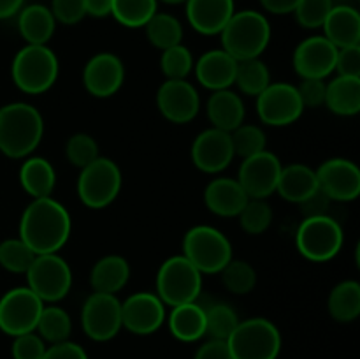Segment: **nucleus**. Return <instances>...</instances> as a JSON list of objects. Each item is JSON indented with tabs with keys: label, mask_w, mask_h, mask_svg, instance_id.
<instances>
[{
	"label": "nucleus",
	"mask_w": 360,
	"mask_h": 359,
	"mask_svg": "<svg viewBox=\"0 0 360 359\" xmlns=\"http://www.w3.org/2000/svg\"><path fill=\"white\" fill-rule=\"evenodd\" d=\"M72 231L70 213L53 197L34 199L20 220V236L35 256L58 253L69 241Z\"/></svg>",
	"instance_id": "1"
},
{
	"label": "nucleus",
	"mask_w": 360,
	"mask_h": 359,
	"mask_svg": "<svg viewBox=\"0 0 360 359\" xmlns=\"http://www.w3.org/2000/svg\"><path fill=\"white\" fill-rule=\"evenodd\" d=\"M44 136V120L27 102H11L0 108V151L9 158H27Z\"/></svg>",
	"instance_id": "2"
},
{
	"label": "nucleus",
	"mask_w": 360,
	"mask_h": 359,
	"mask_svg": "<svg viewBox=\"0 0 360 359\" xmlns=\"http://www.w3.org/2000/svg\"><path fill=\"white\" fill-rule=\"evenodd\" d=\"M221 49L238 62L260 58L271 41V25L262 13L253 9L239 11L220 32Z\"/></svg>",
	"instance_id": "3"
},
{
	"label": "nucleus",
	"mask_w": 360,
	"mask_h": 359,
	"mask_svg": "<svg viewBox=\"0 0 360 359\" xmlns=\"http://www.w3.org/2000/svg\"><path fill=\"white\" fill-rule=\"evenodd\" d=\"M60 63L48 44H27L16 53L11 65L13 81L23 94L39 95L56 83Z\"/></svg>",
	"instance_id": "4"
},
{
	"label": "nucleus",
	"mask_w": 360,
	"mask_h": 359,
	"mask_svg": "<svg viewBox=\"0 0 360 359\" xmlns=\"http://www.w3.org/2000/svg\"><path fill=\"white\" fill-rule=\"evenodd\" d=\"M157 292L165 306L195 303L202 291V273L185 256H172L160 264L157 273Z\"/></svg>",
	"instance_id": "5"
},
{
	"label": "nucleus",
	"mask_w": 360,
	"mask_h": 359,
	"mask_svg": "<svg viewBox=\"0 0 360 359\" xmlns=\"http://www.w3.org/2000/svg\"><path fill=\"white\" fill-rule=\"evenodd\" d=\"M232 359H278L281 352V333L271 320L252 317L239 320L227 338Z\"/></svg>",
	"instance_id": "6"
},
{
	"label": "nucleus",
	"mask_w": 360,
	"mask_h": 359,
	"mask_svg": "<svg viewBox=\"0 0 360 359\" xmlns=\"http://www.w3.org/2000/svg\"><path fill=\"white\" fill-rule=\"evenodd\" d=\"M183 256L202 275H214L232 259V245L217 227L195 225L183 238Z\"/></svg>",
	"instance_id": "7"
},
{
	"label": "nucleus",
	"mask_w": 360,
	"mask_h": 359,
	"mask_svg": "<svg viewBox=\"0 0 360 359\" xmlns=\"http://www.w3.org/2000/svg\"><path fill=\"white\" fill-rule=\"evenodd\" d=\"M345 234L341 225L330 215L304 218L295 232V246L304 259L326 263L343 248Z\"/></svg>",
	"instance_id": "8"
},
{
	"label": "nucleus",
	"mask_w": 360,
	"mask_h": 359,
	"mask_svg": "<svg viewBox=\"0 0 360 359\" xmlns=\"http://www.w3.org/2000/svg\"><path fill=\"white\" fill-rule=\"evenodd\" d=\"M122 171L111 158L98 157L86 168L79 169L77 197L90 210L108 208L122 190Z\"/></svg>",
	"instance_id": "9"
},
{
	"label": "nucleus",
	"mask_w": 360,
	"mask_h": 359,
	"mask_svg": "<svg viewBox=\"0 0 360 359\" xmlns=\"http://www.w3.org/2000/svg\"><path fill=\"white\" fill-rule=\"evenodd\" d=\"M27 287L42 303L62 301L72 287V270L69 263L58 253H41L35 256L27 273Z\"/></svg>",
	"instance_id": "10"
},
{
	"label": "nucleus",
	"mask_w": 360,
	"mask_h": 359,
	"mask_svg": "<svg viewBox=\"0 0 360 359\" xmlns=\"http://www.w3.org/2000/svg\"><path fill=\"white\" fill-rule=\"evenodd\" d=\"M44 303L25 285L9 289L0 298V331L9 336L35 331Z\"/></svg>",
	"instance_id": "11"
},
{
	"label": "nucleus",
	"mask_w": 360,
	"mask_h": 359,
	"mask_svg": "<svg viewBox=\"0 0 360 359\" xmlns=\"http://www.w3.org/2000/svg\"><path fill=\"white\" fill-rule=\"evenodd\" d=\"M81 326L94 341H109L122 331V301L116 294L91 292L81 308Z\"/></svg>",
	"instance_id": "12"
},
{
	"label": "nucleus",
	"mask_w": 360,
	"mask_h": 359,
	"mask_svg": "<svg viewBox=\"0 0 360 359\" xmlns=\"http://www.w3.org/2000/svg\"><path fill=\"white\" fill-rule=\"evenodd\" d=\"M304 113L297 88L290 83H271L257 95V115L269 127H287L297 122Z\"/></svg>",
	"instance_id": "13"
},
{
	"label": "nucleus",
	"mask_w": 360,
	"mask_h": 359,
	"mask_svg": "<svg viewBox=\"0 0 360 359\" xmlns=\"http://www.w3.org/2000/svg\"><path fill=\"white\" fill-rule=\"evenodd\" d=\"M281 168L283 165H281L280 158L271 151L264 150L252 157L243 158L236 180L250 199H267L276 192Z\"/></svg>",
	"instance_id": "14"
},
{
	"label": "nucleus",
	"mask_w": 360,
	"mask_h": 359,
	"mask_svg": "<svg viewBox=\"0 0 360 359\" xmlns=\"http://www.w3.org/2000/svg\"><path fill=\"white\" fill-rule=\"evenodd\" d=\"M157 108L171 123H188L200 111L199 92L188 80H167L158 87Z\"/></svg>",
	"instance_id": "15"
},
{
	"label": "nucleus",
	"mask_w": 360,
	"mask_h": 359,
	"mask_svg": "<svg viewBox=\"0 0 360 359\" xmlns=\"http://www.w3.org/2000/svg\"><path fill=\"white\" fill-rule=\"evenodd\" d=\"M165 305L153 292H136L122 301V326L139 336L153 334L164 326Z\"/></svg>",
	"instance_id": "16"
},
{
	"label": "nucleus",
	"mask_w": 360,
	"mask_h": 359,
	"mask_svg": "<svg viewBox=\"0 0 360 359\" xmlns=\"http://www.w3.org/2000/svg\"><path fill=\"white\" fill-rule=\"evenodd\" d=\"M316 171L319 189L338 203H350L360 194V169L348 158H329Z\"/></svg>",
	"instance_id": "17"
},
{
	"label": "nucleus",
	"mask_w": 360,
	"mask_h": 359,
	"mask_svg": "<svg viewBox=\"0 0 360 359\" xmlns=\"http://www.w3.org/2000/svg\"><path fill=\"white\" fill-rule=\"evenodd\" d=\"M190 155H192L193 165L199 171L207 172V175H218L225 171L234 160L231 132L214 129V127L202 130L193 139Z\"/></svg>",
	"instance_id": "18"
},
{
	"label": "nucleus",
	"mask_w": 360,
	"mask_h": 359,
	"mask_svg": "<svg viewBox=\"0 0 360 359\" xmlns=\"http://www.w3.org/2000/svg\"><path fill=\"white\" fill-rule=\"evenodd\" d=\"M338 48L323 35H311L294 51V69L301 80H326L336 69Z\"/></svg>",
	"instance_id": "19"
},
{
	"label": "nucleus",
	"mask_w": 360,
	"mask_h": 359,
	"mask_svg": "<svg viewBox=\"0 0 360 359\" xmlns=\"http://www.w3.org/2000/svg\"><path fill=\"white\" fill-rule=\"evenodd\" d=\"M123 81L125 65L115 53H97L88 60L83 69V84L91 97H112L123 87Z\"/></svg>",
	"instance_id": "20"
},
{
	"label": "nucleus",
	"mask_w": 360,
	"mask_h": 359,
	"mask_svg": "<svg viewBox=\"0 0 360 359\" xmlns=\"http://www.w3.org/2000/svg\"><path fill=\"white\" fill-rule=\"evenodd\" d=\"M236 69H238V60L232 58L221 48L210 49L193 63L197 81L211 92L231 88L236 80Z\"/></svg>",
	"instance_id": "21"
},
{
	"label": "nucleus",
	"mask_w": 360,
	"mask_h": 359,
	"mask_svg": "<svg viewBox=\"0 0 360 359\" xmlns=\"http://www.w3.org/2000/svg\"><path fill=\"white\" fill-rule=\"evenodd\" d=\"M186 20L195 32L217 35L224 30L234 11V0H186Z\"/></svg>",
	"instance_id": "22"
},
{
	"label": "nucleus",
	"mask_w": 360,
	"mask_h": 359,
	"mask_svg": "<svg viewBox=\"0 0 360 359\" xmlns=\"http://www.w3.org/2000/svg\"><path fill=\"white\" fill-rule=\"evenodd\" d=\"M250 197L239 185L236 178H227V176H220L207 183L204 189V203L206 208L214 213L217 217L231 218L238 217L239 211L245 208L246 201Z\"/></svg>",
	"instance_id": "23"
},
{
	"label": "nucleus",
	"mask_w": 360,
	"mask_h": 359,
	"mask_svg": "<svg viewBox=\"0 0 360 359\" xmlns=\"http://www.w3.org/2000/svg\"><path fill=\"white\" fill-rule=\"evenodd\" d=\"M206 113L211 127L232 132L245 123L246 109L241 95L236 94L231 88H225V90H217L210 95Z\"/></svg>",
	"instance_id": "24"
},
{
	"label": "nucleus",
	"mask_w": 360,
	"mask_h": 359,
	"mask_svg": "<svg viewBox=\"0 0 360 359\" xmlns=\"http://www.w3.org/2000/svg\"><path fill=\"white\" fill-rule=\"evenodd\" d=\"M323 37L338 49L360 44V14L352 6H333L322 25Z\"/></svg>",
	"instance_id": "25"
},
{
	"label": "nucleus",
	"mask_w": 360,
	"mask_h": 359,
	"mask_svg": "<svg viewBox=\"0 0 360 359\" xmlns=\"http://www.w3.org/2000/svg\"><path fill=\"white\" fill-rule=\"evenodd\" d=\"M130 278V264L122 256H105L94 264L90 271V285L94 292L118 294Z\"/></svg>",
	"instance_id": "26"
},
{
	"label": "nucleus",
	"mask_w": 360,
	"mask_h": 359,
	"mask_svg": "<svg viewBox=\"0 0 360 359\" xmlns=\"http://www.w3.org/2000/svg\"><path fill=\"white\" fill-rule=\"evenodd\" d=\"M18 16V30L27 44H48L56 28V20L51 9L42 4L23 7Z\"/></svg>",
	"instance_id": "27"
},
{
	"label": "nucleus",
	"mask_w": 360,
	"mask_h": 359,
	"mask_svg": "<svg viewBox=\"0 0 360 359\" xmlns=\"http://www.w3.org/2000/svg\"><path fill=\"white\" fill-rule=\"evenodd\" d=\"M319 189L316 171L306 164H290L281 168L276 192L288 203H302Z\"/></svg>",
	"instance_id": "28"
},
{
	"label": "nucleus",
	"mask_w": 360,
	"mask_h": 359,
	"mask_svg": "<svg viewBox=\"0 0 360 359\" xmlns=\"http://www.w3.org/2000/svg\"><path fill=\"white\" fill-rule=\"evenodd\" d=\"M167 322L172 336L185 344H192L206 336V310L197 301L172 306Z\"/></svg>",
	"instance_id": "29"
},
{
	"label": "nucleus",
	"mask_w": 360,
	"mask_h": 359,
	"mask_svg": "<svg viewBox=\"0 0 360 359\" xmlns=\"http://www.w3.org/2000/svg\"><path fill=\"white\" fill-rule=\"evenodd\" d=\"M20 183L32 199L51 197L56 185V171L44 157H27L20 168Z\"/></svg>",
	"instance_id": "30"
},
{
	"label": "nucleus",
	"mask_w": 360,
	"mask_h": 359,
	"mask_svg": "<svg viewBox=\"0 0 360 359\" xmlns=\"http://www.w3.org/2000/svg\"><path fill=\"white\" fill-rule=\"evenodd\" d=\"M326 106L340 116H355L360 113V77L336 76L327 83Z\"/></svg>",
	"instance_id": "31"
},
{
	"label": "nucleus",
	"mask_w": 360,
	"mask_h": 359,
	"mask_svg": "<svg viewBox=\"0 0 360 359\" xmlns=\"http://www.w3.org/2000/svg\"><path fill=\"white\" fill-rule=\"evenodd\" d=\"M329 315L338 322H354L360 315V285L355 280L340 282L327 299Z\"/></svg>",
	"instance_id": "32"
},
{
	"label": "nucleus",
	"mask_w": 360,
	"mask_h": 359,
	"mask_svg": "<svg viewBox=\"0 0 360 359\" xmlns=\"http://www.w3.org/2000/svg\"><path fill=\"white\" fill-rule=\"evenodd\" d=\"M146 37L160 51L181 44L183 25L176 16L167 13H155L153 18L144 25Z\"/></svg>",
	"instance_id": "33"
},
{
	"label": "nucleus",
	"mask_w": 360,
	"mask_h": 359,
	"mask_svg": "<svg viewBox=\"0 0 360 359\" xmlns=\"http://www.w3.org/2000/svg\"><path fill=\"white\" fill-rule=\"evenodd\" d=\"M35 333L51 345L62 344V341L69 340L70 333H72V320H70L69 313L60 306L44 305Z\"/></svg>",
	"instance_id": "34"
},
{
	"label": "nucleus",
	"mask_w": 360,
	"mask_h": 359,
	"mask_svg": "<svg viewBox=\"0 0 360 359\" xmlns=\"http://www.w3.org/2000/svg\"><path fill=\"white\" fill-rule=\"evenodd\" d=\"M234 84L250 97H257L271 84V73L260 58H250L238 62Z\"/></svg>",
	"instance_id": "35"
},
{
	"label": "nucleus",
	"mask_w": 360,
	"mask_h": 359,
	"mask_svg": "<svg viewBox=\"0 0 360 359\" xmlns=\"http://www.w3.org/2000/svg\"><path fill=\"white\" fill-rule=\"evenodd\" d=\"M157 6V0H111V16L127 28H144Z\"/></svg>",
	"instance_id": "36"
},
{
	"label": "nucleus",
	"mask_w": 360,
	"mask_h": 359,
	"mask_svg": "<svg viewBox=\"0 0 360 359\" xmlns=\"http://www.w3.org/2000/svg\"><path fill=\"white\" fill-rule=\"evenodd\" d=\"M221 282L225 289L236 296H245L255 289L257 285V273L253 266L246 260L231 259L227 266L220 271Z\"/></svg>",
	"instance_id": "37"
},
{
	"label": "nucleus",
	"mask_w": 360,
	"mask_h": 359,
	"mask_svg": "<svg viewBox=\"0 0 360 359\" xmlns=\"http://www.w3.org/2000/svg\"><path fill=\"white\" fill-rule=\"evenodd\" d=\"M35 253L21 238H9L0 243V266L9 273H27Z\"/></svg>",
	"instance_id": "38"
},
{
	"label": "nucleus",
	"mask_w": 360,
	"mask_h": 359,
	"mask_svg": "<svg viewBox=\"0 0 360 359\" xmlns=\"http://www.w3.org/2000/svg\"><path fill=\"white\" fill-rule=\"evenodd\" d=\"M239 225L248 234H262L273 224V208L266 199H248L238 215Z\"/></svg>",
	"instance_id": "39"
},
{
	"label": "nucleus",
	"mask_w": 360,
	"mask_h": 359,
	"mask_svg": "<svg viewBox=\"0 0 360 359\" xmlns=\"http://www.w3.org/2000/svg\"><path fill=\"white\" fill-rule=\"evenodd\" d=\"M206 310V334L213 340H225L238 327L239 317L232 306L225 303H217Z\"/></svg>",
	"instance_id": "40"
},
{
	"label": "nucleus",
	"mask_w": 360,
	"mask_h": 359,
	"mask_svg": "<svg viewBox=\"0 0 360 359\" xmlns=\"http://www.w3.org/2000/svg\"><path fill=\"white\" fill-rule=\"evenodd\" d=\"M193 63L192 51L183 44L162 51L160 70L167 80H186L193 73Z\"/></svg>",
	"instance_id": "41"
},
{
	"label": "nucleus",
	"mask_w": 360,
	"mask_h": 359,
	"mask_svg": "<svg viewBox=\"0 0 360 359\" xmlns=\"http://www.w3.org/2000/svg\"><path fill=\"white\" fill-rule=\"evenodd\" d=\"M232 148L234 155H239L241 158H248L252 155L260 153L266 150V132L262 127L252 125V123H243L238 129L231 132Z\"/></svg>",
	"instance_id": "42"
},
{
	"label": "nucleus",
	"mask_w": 360,
	"mask_h": 359,
	"mask_svg": "<svg viewBox=\"0 0 360 359\" xmlns=\"http://www.w3.org/2000/svg\"><path fill=\"white\" fill-rule=\"evenodd\" d=\"M65 157L77 169L86 168L88 164H91V162L101 157L98 143L95 141L94 136L86 132L72 134L65 143Z\"/></svg>",
	"instance_id": "43"
},
{
	"label": "nucleus",
	"mask_w": 360,
	"mask_h": 359,
	"mask_svg": "<svg viewBox=\"0 0 360 359\" xmlns=\"http://www.w3.org/2000/svg\"><path fill=\"white\" fill-rule=\"evenodd\" d=\"M333 6V0H299L294 9L295 20L302 28H320Z\"/></svg>",
	"instance_id": "44"
},
{
	"label": "nucleus",
	"mask_w": 360,
	"mask_h": 359,
	"mask_svg": "<svg viewBox=\"0 0 360 359\" xmlns=\"http://www.w3.org/2000/svg\"><path fill=\"white\" fill-rule=\"evenodd\" d=\"M46 341L35 331L32 333L14 336L13 341V359H42L46 352Z\"/></svg>",
	"instance_id": "45"
},
{
	"label": "nucleus",
	"mask_w": 360,
	"mask_h": 359,
	"mask_svg": "<svg viewBox=\"0 0 360 359\" xmlns=\"http://www.w3.org/2000/svg\"><path fill=\"white\" fill-rule=\"evenodd\" d=\"M49 9L56 23L76 25L86 16V0H53Z\"/></svg>",
	"instance_id": "46"
},
{
	"label": "nucleus",
	"mask_w": 360,
	"mask_h": 359,
	"mask_svg": "<svg viewBox=\"0 0 360 359\" xmlns=\"http://www.w3.org/2000/svg\"><path fill=\"white\" fill-rule=\"evenodd\" d=\"M295 88L304 108H319L326 104V80H301Z\"/></svg>",
	"instance_id": "47"
},
{
	"label": "nucleus",
	"mask_w": 360,
	"mask_h": 359,
	"mask_svg": "<svg viewBox=\"0 0 360 359\" xmlns=\"http://www.w3.org/2000/svg\"><path fill=\"white\" fill-rule=\"evenodd\" d=\"M334 73H338V76L360 77V44L338 49Z\"/></svg>",
	"instance_id": "48"
},
{
	"label": "nucleus",
	"mask_w": 360,
	"mask_h": 359,
	"mask_svg": "<svg viewBox=\"0 0 360 359\" xmlns=\"http://www.w3.org/2000/svg\"><path fill=\"white\" fill-rule=\"evenodd\" d=\"M330 203H333V201H330L322 190L316 189L311 196L306 197L302 203H299V208H301V213L304 218L323 217V215H329Z\"/></svg>",
	"instance_id": "49"
},
{
	"label": "nucleus",
	"mask_w": 360,
	"mask_h": 359,
	"mask_svg": "<svg viewBox=\"0 0 360 359\" xmlns=\"http://www.w3.org/2000/svg\"><path fill=\"white\" fill-rule=\"evenodd\" d=\"M42 359H88V354L81 345L67 340L46 348Z\"/></svg>",
	"instance_id": "50"
},
{
	"label": "nucleus",
	"mask_w": 360,
	"mask_h": 359,
	"mask_svg": "<svg viewBox=\"0 0 360 359\" xmlns=\"http://www.w3.org/2000/svg\"><path fill=\"white\" fill-rule=\"evenodd\" d=\"M193 359H232V355L231 351H229L227 341L210 338L206 344H202L197 348Z\"/></svg>",
	"instance_id": "51"
},
{
	"label": "nucleus",
	"mask_w": 360,
	"mask_h": 359,
	"mask_svg": "<svg viewBox=\"0 0 360 359\" xmlns=\"http://www.w3.org/2000/svg\"><path fill=\"white\" fill-rule=\"evenodd\" d=\"M260 4L271 14H290L297 7L299 0H260Z\"/></svg>",
	"instance_id": "52"
},
{
	"label": "nucleus",
	"mask_w": 360,
	"mask_h": 359,
	"mask_svg": "<svg viewBox=\"0 0 360 359\" xmlns=\"http://www.w3.org/2000/svg\"><path fill=\"white\" fill-rule=\"evenodd\" d=\"M111 14V0H86V16L105 18Z\"/></svg>",
	"instance_id": "53"
},
{
	"label": "nucleus",
	"mask_w": 360,
	"mask_h": 359,
	"mask_svg": "<svg viewBox=\"0 0 360 359\" xmlns=\"http://www.w3.org/2000/svg\"><path fill=\"white\" fill-rule=\"evenodd\" d=\"M25 0H0V20L13 18L23 9Z\"/></svg>",
	"instance_id": "54"
},
{
	"label": "nucleus",
	"mask_w": 360,
	"mask_h": 359,
	"mask_svg": "<svg viewBox=\"0 0 360 359\" xmlns=\"http://www.w3.org/2000/svg\"><path fill=\"white\" fill-rule=\"evenodd\" d=\"M157 2H164L167 6H179V4H185L186 0H157Z\"/></svg>",
	"instance_id": "55"
}]
</instances>
